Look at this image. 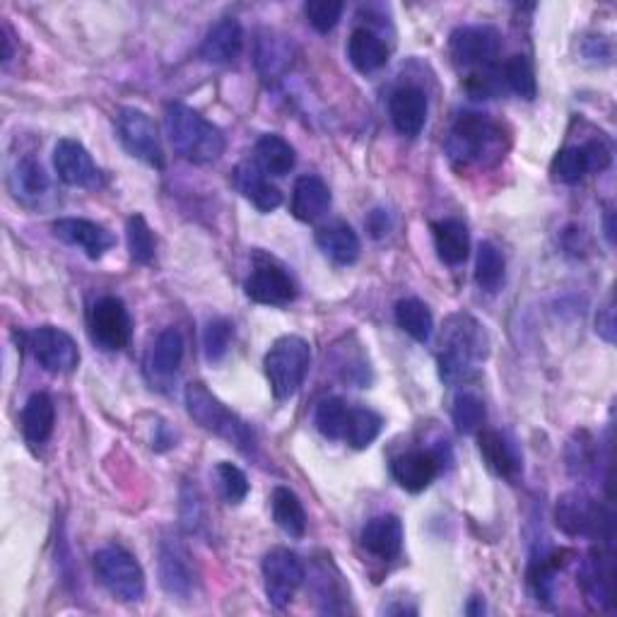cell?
<instances>
[{
    "instance_id": "6da1fadb",
    "label": "cell",
    "mask_w": 617,
    "mask_h": 617,
    "mask_svg": "<svg viewBox=\"0 0 617 617\" xmlns=\"http://www.w3.org/2000/svg\"><path fill=\"white\" fill-rule=\"evenodd\" d=\"M164 128L174 150L190 164H210L227 148L224 133L203 114L186 104H170L164 111Z\"/></svg>"
},
{
    "instance_id": "7a4b0ae2",
    "label": "cell",
    "mask_w": 617,
    "mask_h": 617,
    "mask_svg": "<svg viewBox=\"0 0 617 617\" xmlns=\"http://www.w3.org/2000/svg\"><path fill=\"white\" fill-rule=\"evenodd\" d=\"M488 333L468 313H454L446 321L440 353V377L446 384L466 379L488 357Z\"/></svg>"
},
{
    "instance_id": "3957f363",
    "label": "cell",
    "mask_w": 617,
    "mask_h": 617,
    "mask_svg": "<svg viewBox=\"0 0 617 617\" xmlns=\"http://www.w3.org/2000/svg\"><path fill=\"white\" fill-rule=\"evenodd\" d=\"M186 410L194 422H198L200 428L212 432L220 440H224L232 446H237L244 454L256 452V434L246 424L237 412H232L224 403L210 394L206 384L194 381V384L186 386Z\"/></svg>"
},
{
    "instance_id": "277c9868",
    "label": "cell",
    "mask_w": 617,
    "mask_h": 617,
    "mask_svg": "<svg viewBox=\"0 0 617 617\" xmlns=\"http://www.w3.org/2000/svg\"><path fill=\"white\" fill-rule=\"evenodd\" d=\"M311 367V347L299 335H283L266 353L263 369L277 400H287L305 384Z\"/></svg>"
},
{
    "instance_id": "5b68a950",
    "label": "cell",
    "mask_w": 617,
    "mask_h": 617,
    "mask_svg": "<svg viewBox=\"0 0 617 617\" xmlns=\"http://www.w3.org/2000/svg\"><path fill=\"white\" fill-rule=\"evenodd\" d=\"M502 131L485 114H461L448 131L444 143L448 160L458 166L480 164L488 157H497Z\"/></svg>"
},
{
    "instance_id": "8992f818",
    "label": "cell",
    "mask_w": 617,
    "mask_h": 617,
    "mask_svg": "<svg viewBox=\"0 0 617 617\" xmlns=\"http://www.w3.org/2000/svg\"><path fill=\"white\" fill-rule=\"evenodd\" d=\"M95 575L111 596L123 603H138L145 596V571L128 550L102 547L95 555Z\"/></svg>"
},
{
    "instance_id": "52a82bcc",
    "label": "cell",
    "mask_w": 617,
    "mask_h": 617,
    "mask_svg": "<svg viewBox=\"0 0 617 617\" xmlns=\"http://www.w3.org/2000/svg\"><path fill=\"white\" fill-rule=\"evenodd\" d=\"M157 575L162 589L176 601H190L198 587V569L194 555L174 535H164L157 543Z\"/></svg>"
},
{
    "instance_id": "ba28073f",
    "label": "cell",
    "mask_w": 617,
    "mask_h": 617,
    "mask_svg": "<svg viewBox=\"0 0 617 617\" xmlns=\"http://www.w3.org/2000/svg\"><path fill=\"white\" fill-rule=\"evenodd\" d=\"M116 136L131 157L162 170L164 166V150L157 133L155 121L145 114L143 109L123 107L116 114Z\"/></svg>"
},
{
    "instance_id": "9c48e42d",
    "label": "cell",
    "mask_w": 617,
    "mask_h": 617,
    "mask_svg": "<svg viewBox=\"0 0 617 617\" xmlns=\"http://www.w3.org/2000/svg\"><path fill=\"white\" fill-rule=\"evenodd\" d=\"M307 579L305 563H301L297 553L287 547H273L271 553L263 557V583L266 596L273 608L283 610L295 599L301 583Z\"/></svg>"
},
{
    "instance_id": "30bf717a",
    "label": "cell",
    "mask_w": 617,
    "mask_h": 617,
    "mask_svg": "<svg viewBox=\"0 0 617 617\" xmlns=\"http://www.w3.org/2000/svg\"><path fill=\"white\" fill-rule=\"evenodd\" d=\"M131 313L119 297H102L89 311V338L104 353H119L131 343Z\"/></svg>"
},
{
    "instance_id": "8fae6325",
    "label": "cell",
    "mask_w": 617,
    "mask_h": 617,
    "mask_svg": "<svg viewBox=\"0 0 617 617\" xmlns=\"http://www.w3.org/2000/svg\"><path fill=\"white\" fill-rule=\"evenodd\" d=\"M244 292L256 305L287 307L297 299V283L283 266L258 256L251 275L244 283Z\"/></svg>"
},
{
    "instance_id": "7c38bea8",
    "label": "cell",
    "mask_w": 617,
    "mask_h": 617,
    "mask_svg": "<svg viewBox=\"0 0 617 617\" xmlns=\"http://www.w3.org/2000/svg\"><path fill=\"white\" fill-rule=\"evenodd\" d=\"M29 350L49 374H71L81 365V350L73 335L55 326H41L29 335Z\"/></svg>"
},
{
    "instance_id": "4fadbf2b",
    "label": "cell",
    "mask_w": 617,
    "mask_h": 617,
    "mask_svg": "<svg viewBox=\"0 0 617 617\" xmlns=\"http://www.w3.org/2000/svg\"><path fill=\"white\" fill-rule=\"evenodd\" d=\"M502 49V37L495 27L468 25L458 27L452 35V55L456 65L470 71L488 69L495 63Z\"/></svg>"
},
{
    "instance_id": "5bb4252c",
    "label": "cell",
    "mask_w": 617,
    "mask_h": 617,
    "mask_svg": "<svg viewBox=\"0 0 617 617\" xmlns=\"http://www.w3.org/2000/svg\"><path fill=\"white\" fill-rule=\"evenodd\" d=\"M557 529L569 538H599L605 519L599 502H593L583 492H565L555 507Z\"/></svg>"
},
{
    "instance_id": "9a60e30c",
    "label": "cell",
    "mask_w": 617,
    "mask_h": 617,
    "mask_svg": "<svg viewBox=\"0 0 617 617\" xmlns=\"http://www.w3.org/2000/svg\"><path fill=\"white\" fill-rule=\"evenodd\" d=\"M53 166L63 184L75 188H97L102 184V172L83 143L63 138L53 148Z\"/></svg>"
},
{
    "instance_id": "2e32d148",
    "label": "cell",
    "mask_w": 617,
    "mask_h": 617,
    "mask_svg": "<svg viewBox=\"0 0 617 617\" xmlns=\"http://www.w3.org/2000/svg\"><path fill=\"white\" fill-rule=\"evenodd\" d=\"M51 230L55 239L81 249L89 261H99L116 244V237L107 227L85 218H61L51 224Z\"/></svg>"
},
{
    "instance_id": "e0dca14e",
    "label": "cell",
    "mask_w": 617,
    "mask_h": 617,
    "mask_svg": "<svg viewBox=\"0 0 617 617\" xmlns=\"http://www.w3.org/2000/svg\"><path fill=\"white\" fill-rule=\"evenodd\" d=\"M428 95L415 85L398 87L388 99V114L394 128L403 138H418L428 123Z\"/></svg>"
},
{
    "instance_id": "ac0fdd59",
    "label": "cell",
    "mask_w": 617,
    "mask_h": 617,
    "mask_svg": "<svg viewBox=\"0 0 617 617\" xmlns=\"http://www.w3.org/2000/svg\"><path fill=\"white\" fill-rule=\"evenodd\" d=\"M440 456L432 452H408L391 461V476L410 495H420V492L428 490L434 478L440 476Z\"/></svg>"
},
{
    "instance_id": "d6986e66",
    "label": "cell",
    "mask_w": 617,
    "mask_h": 617,
    "mask_svg": "<svg viewBox=\"0 0 617 617\" xmlns=\"http://www.w3.org/2000/svg\"><path fill=\"white\" fill-rule=\"evenodd\" d=\"M244 51V29L237 17H222L208 29L200 47V59L215 65L234 63Z\"/></svg>"
},
{
    "instance_id": "ffe728a7",
    "label": "cell",
    "mask_w": 617,
    "mask_h": 617,
    "mask_svg": "<svg viewBox=\"0 0 617 617\" xmlns=\"http://www.w3.org/2000/svg\"><path fill=\"white\" fill-rule=\"evenodd\" d=\"M360 543L369 555L391 563L403 553V521L396 514H379L362 529Z\"/></svg>"
},
{
    "instance_id": "44dd1931",
    "label": "cell",
    "mask_w": 617,
    "mask_h": 617,
    "mask_svg": "<svg viewBox=\"0 0 617 617\" xmlns=\"http://www.w3.org/2000/svg\"><path fill=\"white\" fill-rule=\"evenodd\" d=\"M232 184L261 212H273L283 206L280 188L268 182V174L256 162H242L232 174Z\"/></svg>"
},
{
    "instance_id": "7402d4cb",
    "label": "cell",
    "mask_w": 617,
    "mask_h": 617,
    "mask_svg": "<svg viewBox=\"0 0 617 617\" xmlns=\"http://www.w3.org/2000/svg\"><path fill=\"white\" fill-rule=\"evenodd\" d=\"M478 446L480 454L485 458L488 468L492 473L504 478V480H516L521 473V456L516 452V446L507 440V434L499 430H488L482 428L478 432Z\"/></svg>"
},
{
    "instance_id": "603a6c76",
    "label": "cell",
    "mask_w": 617,
    "mask_h": 617,
    "mask_svg": "<svg viewBox=\"0 0 617 617\" xmlns=\"http://www.w3.org/2000/svg\"><path fill=\"white\" fill-rule=\"evenodd\" d=\"M331 208V188L317 174H305L297 178L292 190V215L299 222H317Z\"/></svg>"
},
{
    "instance_id": "cb8c5ba5",
    "label": "cell",
    "mask_w": 617,
    "mask_h": 617,
    "mask_svg": "<svg viewBox=\"0 0 617 617\" xmlns=\"http://www.w3.org/2000/svg\"><path fill=\"white\" fill-rule=\"evenodd\" d=\"M22 434H25V440L29 446H44L53 434L55 428V406L49 394H32L25 403V408H22Z\"/></svg>"
},
{
    "instance_id": "d4e9b609",
    "label": "cell",
    "mask_w": 617,
    "mask_h": 617,
    "mask_svg": "<svg viewBox=\"0 0 617 617\" xmlns=\"http://www.w3.org/2000/svg\"><path fill=\"white\" fill-rule=\"evenodd\" d=\"M434 249L446 266H461L470 256V234L464 220L446 218L432 222Z\"/></svg>"
},
{
    "instance_id": "484cf974",
    "label": "cell",
    "mask_w": 617,
    "mask_h": 617,
    "mask_svg": "<svg viewBox=\"0 0 617 617\" xmlns=\"http://www.w3.org/2000/svg\"><path fill=\"white\" fill-rule=\"evenodd\" d=\"M317 244L323 256L331 258L335 266H353L360 258L362 244L355 230L345 222H331L317 232Z\"/></svg>"
},
{
    "instance_id": "4316f807",
    "label": "cell",
    "mask_w": 617,
    "mask_h": 617,
    "mask_svg": "<svg viewBox=\"0 0 617 617\" xmlns=\"http://www.w3.org/2000/svg\"><path fill=\"white\" fill-rule=\"evenodd\" d=\"M347 59H350L357 71L369 75L381 71L388 63V49L372 29L357 27L353 29L350 39H347Z\"/></svg>"
},
{
    "instance_id": "83f0119b",
    "label": "cell",
    "mask_w": 617,
    "mask_h": 617,
    "mask_svg": "<svg viewBox=\"0 0 617 617\" xmlns=\"http://www.w3.org/2000/svg\"><path fill=\"white\" fill-rule=\"evenodd\" d=\"M292 65V44L275 35V32H263L256 41V69L268 81H275Z\"/></svg>"
},
{
    "instance_id": "f1b7e54d",
    "label": "cell",
    "mask_w": 617,
    "mask_h": 617,
    "mask_svg": "<svg viewBox=\"0 0 617 617\" xmlns=\"http://www.w3.org/2000/svg\"><path fill=\"white\" fill-rule=\"evenodd\" d=\"M254 155L256 164L271 176H287L297 164L295 148H292L285 138L275 136V133H268V136L258 138Z\"/></svg>"
},
{
    "instance_id": "f546056e",
    "label": "cell",
    "mask_w": 617,
    "mask_h": 617,
    "mask_svg": "<svg viewBox=\"0 0 617 617\" xmlns=\"http://www.w3.org/2000/svg\"><path fill=\"white\" fill-rule=\"evenodd\" d=\"M184 362V338L176 329H166L152 345L150 353V369L157 379H172L178 374Z\"/></svg>"
},
{
    "instance_id": "4dcf8cb0",
    "label": "cell",
    "mask_w": 617,
    "mask_h": 617,
    "mask_svg": "<svg viewBox=\"0 0 617 617\" xmlns=\"http://www.w3.org/2000/svg\"><path fill=\"white\" fill-rule=\"evenodd\" d=\"M271 509L275 523L289 538H301L307 533V511L299 497L289 488H275L271 497Z\"/></svg>"
},
{
    "instance_id": "1f68e13d",
    "label": "cell",
    "mask_w": 617,
    "mask_h": 617,
    "mask_svg": "<svg viewBox=\"0 0 617 617\" xmlns=\"http://www.w3.org/2000/svg\"><path fill=\"white\" fill-rule=\"evenodd\" d=\"M396 323L418 343H428L434 331V319L428 305L420 299H400L396 305Z\"/></svg>"
},
{
    "instance_id": "d6a6232c",
    "label": "cell",
    "mask_w": 617,
    "mask_h": 617,
    "mask_svg": "<svg viewBox=\"0 0 617 617\" xmlns=\"http://www.w3.org/2000/svg\"><path fill=\"white\" fill-rule=\"evenodd\" d=\"M381 430H384V418H381L379 412L369 408H350V418H347L343 442L347 446L357 448V452H362V448L372 446L377 442Z\"/></svg>"
},
{
    "instance_id": "836d02e7",
    "label": "cell",
    "mask_w": 617,
    "mask_h": 617,
    "mask_svg": "<svg viewBox=\"0 0 617 617\" xmlns=\"http://www.w3.org/2000/svg\"><path fill=\"white\" fill-rule=\"evenodd\" d=\"M10 186L17 198H39L49 190V174L44 172V166L37 160H20L15 164L13 174H10Z\"/></svg>"
},
{
    "instance_id": "e575fe53",
    "label": "cell",
    "mask_w": 617,
    "mask_h": 617,
    "mask_svg": "<svg viewBox=\"0 0 617 617\" xmlns=\"http://www.w3.org/2000/svg\"><path fill=\"white\" fill-rule=\"evenodd\" d=\"M504 256L492 242L478 246L476 258V283L485 292H497L504 285Z\"/></svg>"
},
{
    "instance_id": "d590c367",
    "label": "cell",
    "mask_w": 617,
    "mask_h": 617,
    "mask_svg": "<svg viewBox=\"0 0 617 617\" xmlns=\"http://www.w3.org/2000/svg\"><path fill=\"white\" fill-rule=\"evenodd\" d=\"M347 418H350V406L343 398H326L319 403L317 415H313V424L317 430L331 442H338L345 436Z\"/></svg>"
},
{
    "instance_id": "8d00e7d4",
    "label": "cell",
    "mask_w": 617,
    "mask_h": 617,
    "mask_svg": "<svg viewBox=\"0 0 617 617\" xmlns=\"http://www.w3.org/2000/svg\"><path fill=\"white\" fill-rule=\"evenodd\" d=\"M550 174H553L555 182L559 184H577L581 182L583 176L589 174V160H587V150L583 145H569V148H563L557 155L553 164H550Z\"/></svg>"
},
{
    "instance_id": "74e56055",
    "label": "cell",
    "mask_w": 617,
    "mask_h": 617,
    "mask_svg": "<svg viewBox=\"0 0 617 617\" xmlns=\"http://www.w3.org/2000/svg\"><path fill=\"white\" fill-rule=\"evenodd\" d=\"M502 83H507L511 92L521 99H535L538 83L535 71L526 55H511V59L502 65Z\"/></svg>"
},
{
    "instance_id": "f35d334b",
    "label": "cell",
    "mask_w": 617,
    "mask_h": 617,
    "mask_svg": "<svg viewBox=\"0 0 617 617\" xmlns=\"http://www.w3.org/2000/svg\"><path fill=\"white\" fill-rule=\"evenodd\" d=\"M126 239H128V254L136 263L148 266L155 258V234L150 230L148 220L143 215H131L126 222Z\"/></svg>"
},
{
    "instance_id": "ab89813d",
    "label": "cell",
    "mask_w": 617,
    "mask_h": 617,
    "mask_svg": "<svg viewBox=\"0 0 617 617\" xmlns=\"http://www.w3.org/2000/svg\"><path fill=\"white\" fill-rule=\"evenodd\" d=\"M452 418H454V424H456L458 432L476 434V432L482 430V424H485V418H488L485 403H482L480 396L468 394V391H466V394L456 396Z\"/></svg>"
},
{
    "instance_id": "60d3db41",
    "label": "cell",
    "mask_w": 617,
    "mask_h": 617,
    "mask_svg": "<svg viewBox=\"0 0 617 617\" xmlns=\"http://www.w3.org/2000/svg\"><path fill=\"white\" fill-rule=\"evenodd\" d=\"M581 587L589 593L591 601L596 603H610V571L608 567H603L599 557H591L589 563H583L581 569Z\"/></svg>"
},
{
    "instance_id": "b9f144b4",
    "label": "cell",
    "mask_w": 617,
    "mask_h": 617,
    "mask_svg": "<svg viewBox=\"0 0 617 617\" xmlns=\"http://www.w3.org/2000/svg\"><path fill=\"white\" fill-rule=\"evenodd\" d=\"M215 478H218V485L222 497L227 499V504H242L249 495V480H246L244 470L237 468L230 461H222L215 468Z\"/></svg>"
},
{
    "instance_id": "7bdbcfd3",
    "label": "cell",
    "mask_w": 617,
    "mask_h": 617,
    "mask_svg": "<svg viewBox=\"0 0 617 617\" xmlns=\"http://www.w3.org/2000/svg\"><path fill=\"white\" fill-rule=\"evenodd\" d=\"M345 5L341 0H309L305 5V15L309 25L319 32V35H329L341 22Z\"/></svg>"
},
{
    "instance_id": "ee69618b",
    "label": "cell",
    "mask_w": 617,
    "mask_h": 617,
    "mask_svg": "<svg viewBox=\"0 0 617 617\" xmlns=\"http://www.w3.org/2000/svg\"><path fill=\"white\" fill-rule=\"evenodd\" d=\"M232 323L224 319H212L206 333H203V347H206V357L210 362H220L224 355H227L230 345H232Z\"/></svg>"
},
{
    "instance_id": "f6af8a7d",
    "label": "cell",
    "mask_w": 617,
    "mask_h": 617,
    "mask_svg": "<svg viewBox=\"0 0 617 617\" xmlns=\"http://www.w3.org/2000/svg\"><path fill=\"white\" fill-rule=\"evenodd\" d=\"M182 519H184V526L188 531H198V526L203 523V504H200L196 488H184Z\"/></svg>"
},
{
    "instance_id": "bcb514c9",
    "label": "cell",
    "mask_w": 617,
    "mask_h": 617,
    "mask_svg": "<svg viewBox=\"0 0 617 617\" xmlns=\"http://www.w3.org/2000/svg\"><path fill=\"white\" fill-rule=\"evenodd\" d=\"M583 150H587V160H589V172H603L610 166V148L601 140H591L583 145Z\"/></svg>"
},
{
    "instance_id": "7dc6e473",
    "label": "cell",
    "mask_w": 617,
    "mask_h": 617,
    "mask_svg": "<svg viewBox=\"0 0 617 617\" xmlns=\"http://www.w3.org/2000/svg\"><path fill=\"white\" fill-rule=\"evenodd\" d=\"M365 224H367V230H369V234H372L374 239L386 237V234L391 232V227H394L388 210H384V208H374L372 212H369V218L365 220Z\"/></svg>"
},
{
    "instance_id": "c3c4849f",
    "label": "cell",
    "mask_w": 617,
    "mask_h": 617,
    "mask_svg": "<svg viewBox=\"0 0 617 617\" xmlns=\"http://www.w3.org/2000/svg\"><path fill=\"white\" fill-rule=\"evenodd\" d=\"M596 331L603 341L615 343V309H613V301H608L596 317Z\"/></svg>"
},
{
    "instance_id": "681fc988",
    "label": "cell",
    "mask_w": 617,
    "mask_h": 617,
    "mask_svg": "<svg viewBox=\"0 0 617 617\" xmlns=\"http://www.w3.org/2000/svg\"><path fill=\"white\" fill-rule=\"evenodd\" d=\"M3 47H5L3 63H8L10 59H13V39H10V29L8 27H3Z\"/></svg>"
},
{
    "instance_id": "f907efd6",
    "label": "cell",
    "mask_w": 617,
    "mask_h": 617,
    "mask_svg": "<svg viewBox=\"0 0 617 617\" xmlns=\"http://www.w3.org/2000/svg\"><path fill=\"white\" fill-rule=\"evenodd\" d=\"M466 613L468 615H482V613H485V601H482L480 596H476L473 603H470L468 608H466Z\"/></svg>"
}]
</instances>
